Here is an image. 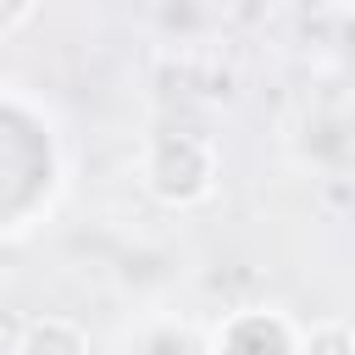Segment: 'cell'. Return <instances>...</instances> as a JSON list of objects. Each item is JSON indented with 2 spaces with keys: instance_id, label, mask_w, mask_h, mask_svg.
Wrapping results in <instances>:
<instances>
[{
  "instance_id": "cell-3",
  "label": "cell",
  "mask_w": 355,
  "mask_h": 355,
  "mask_svg": "<svg viewBox=\"0 0 355 355\" xmlns=\"http://www.w3.org/2000/svg\"><path fill=\"white\" fill-rule=\"evenodd\" d=\"M200 355H300V322L283 305H233L211 322Z\"/></svg>"
},
{
  "instance_id": "cell-7",
  "label": "cell",
  "mask_w": 355,
  "mask_h": 355,
  "mask_svg": "<svg viewBox=\"0 0 355 355\" xmlns=\"http://www.w3.org/2000/svg\"><path fill=\"white\" fill-rule=\"evenodd\" d=\"M33 11H39V0H0V39H6V33H17Z\"/></svg>"
},
{
  "instance_id": "cell-5",
  "label": "cell",
  "mask_w": 355,
  "mask_h": 355,
  "mask_svg": "<svg viewBox=\"0 0 355 355\" xmlns=\"http://www.w3.org/2000/svg\"><path fill=\"white\" fill-rule=\"evenodd\" d=\"M300 355H355V333L344 316H316L300 327Z\"/></svg>"
},
{
  "instance_id": "cell-1",
  "label": "cell",
  "mask_w": 355,
  "mask_h": 355,
  "mask_svg": "<svg viewBox=\"0 0 355 355\" xmlns=\"http://www.w3.org/2000/svg\"><path fill=\"white\" fill-rule=\"evenodd\" d=\"M61 128L22 89L0 83V239L33 227L61 194Z\"/></svg>"
},
{
  "instance_id": "cell-2",
  "label": "cell",
  "mask_w": 355,
  "mask_h": 355,
  "mask_svg": "<svg viewBox=\"0 0 355 355\" xmlns=\"http://www.w3.org/2000/svg\"><path fill=\"white\" fill-rule=\"evenodd\" d=\"M222 155L200 128H155L139 144V189L161 211H200L216 200Z\"/></svg>"
},
{
  "instance_id": "cell-4",
  "label": "cell",
  "mask_w": 355,
  "mask_h": 355,
  "mask_svg": "<svg viewBox=\"0 0 355 355\" xmlns=\"http://www.w3.org/2000/svg\"><path fill=\"white\" fill-rule=\"evenodd\" d=\"M11 355H89V333L83 322L61 316V311H44V316H28Z\"/></svg>"
},
{
  "instance_id": "cell-6",
  "label": "cell",
  "mask_w": 355,
  "mask_h": 355,
  "mask_svg": "<svg viewBox=\"0 0 355 355\" xmlns=\"http://www.w3.org/2000/svg\"><path fill=\"white\" fill-rule=\"evenodd\" d=\"M128 355H194L189 333L172 327V322H144L133 338H128Z\"/></svg>"
}]
</instances>
